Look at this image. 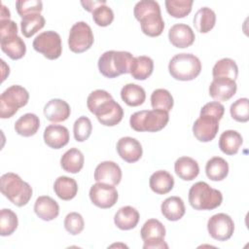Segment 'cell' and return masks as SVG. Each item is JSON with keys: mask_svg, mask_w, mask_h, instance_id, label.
I'll list each match as a JSON object with an SVG mask.
<instances>
[{"mask_svg": "<svg viewBox=\"0 0 249 249\" xmlns=\"http://www.w3.org/2000/svg\"><path fill=\"white\" fill-rule=\"evenodd\" d=\"M82 6L84 7L85 10H87L88 12H93L98 6L100 5H104L106 4L105 0H86V1H81Z\"/></svg>", "mask_w": 249, "mask_h": 249, "instance_id": "obj_49", "label": "cell"}, {"mask_svg": "<svg viewBox=\"0 0 249 249\" xmlns=\"http://www.w3.org/2000/svg\"><path fill=\"white\" fill-rule=\"evenodd\" d=\"M92 19L98 26H108L114 19L113 10L106 4L100 5L92 12Z\"/></svg>", "mask_w": 249, "mask_h": 249, "instance_id": "obj_43", "label": "cell"}, {"mask_svg": "<svg viewBox=\"0 0 249 249\" xmlns=\"http://www.w3.org/2000/svg\"><path fill=\"white\" fill-rule=\"evenodd\" d=\"M40 127L39 117L33 113H26L22 115L15 123V130L18 134L29 137L34 135Z\"/></svg>", "mask_w": 249, "mask_h": 249, "instance_id": "obj_30", "label": "cell"}, {"mask_svg": "<svg viewBox=\"0 0 249 249\" xmlns=\"http://www.w3.org/2000/svg\"><path fill=\"white\" fill-rule=\"evenodd\" d=\"M55 195L62 200H70L74 198L78 193L77 182L67 176H59L53 184Z\"/></svg>", "mask_w": 249, "mask_h": 249, "instance_id": "obj_31", "label": "cell"}, {"mask_svg": "<svg viewBox=\"0 0 249 249\" xmlns=\"http://www.w3.org/2000/svg\"><path fill=\"white\" fill-rule=\"evenodd\" d=\"M174 170L178 177L185 181H192L199 173V166L196 160L190 157H181L174 163Z\"/></svg>", "mask_w": 249, "mask_h": 249, "instance_id": "obj_25", "label": "cell"}, {"mask_svg": "<svg viewBox=\"0 0 249 249\" xmlns=\"http://www.w3.org/2000/svg\"><path fill=\"white\" fill-rule=\"evenodd\" d=\"M193 3V0H166L165 8L171 17L181 18L191 13Z\"/></svg>", "mask_w": 249, "mask_h": 249, "instance_id": "obj_39", "label": "cell"}, {"mask_svg": "<svg viewBox=\"0 0 249 249\" xmlns=\"http://www.w3.org/2000/svg\"><path fill=\"white\" fill-rule=\"evenodd\" d=\"M216 23V15L215 12L208 8H200L194 17V25L196 29L200 33L209 32Z\"/></svg>", "mask_w": 249, "mask_h": 249, "instance_id": "obj_33", "label": "cell"}, {"mask_svg": "<svg viewBox=\"0 0 249 249\" xmlns=\"http://www.w3.org/2000/svg\"><path fill=\"white\" fill-rule=\"evenodd\" d=\"M225 113V107L218 101H211L206 103L200 110L199 115H209L219 121L223 118Z\"/></svg>", "mask_w": 249, "mask_h": 249, "instance_id": "obj_46", "label": "cell"}, {"mask_svg": "<svg viewBox=\"0 0 249 249\" xmlns=\"http://www.w3.org/2000/svg\"><path fill=\"white\" fill-rule=\"evenodd\" d=\"M168 71L175 80L192 81L200 74L201 62L193 53H177L170 59Z\"/></svg>", "mask_w": 249, "mask_h": 249, "instance_id": "obj_5", "label": "cell"}, {"mask_svg": "<svg viewBox=\"0 0 249 249\" xmlns=\"http://www.w3.org/2000/svg\"><path fill=\"white\" fill-rule=\"evenodd\" d=\"M207 230L210 236L219 241L230 239L234 231V223L226 213H218L209 218Z\"/></svg>", "mask_w": 249, "mask_h": 249, "instance_id": "obj_10", "label": "cell"}, {"mask_svg": "<svg viewBox=\"0 0 249 249\" xmlns=\"http://www.w3.org/2000/svg\"><path fill=\"white\" fill-rule=\"evenodd\" d=\"M85 158L83 153L77 148L67 150L60 159L62 169L69 173H78L84 166Z\"/></svg>", "mask_w": 249, "mask_h": 249, "instance_id": "obj_28", "label": "cell"}, {"mask_svg": "<svg viewBox=\"0 0 249 249\" xmlns=\"http://www.w3.org/2000/svg\"><path fill=\"white\" fill-rule=\"evenodd\" d=\"M112 95L104 89H95L91 91L87 99V106L90 113H94L95 110L105 101L112 99Z\"/></svg>", "mask_w": 249, "mask_h": 249, "instance_id": "obj_44", "label": "cell"}, {"mask_svg": "<svg viewBox=\"0 0 249 249\" xmlns=\"http://www.w3.org/2000/svg\"><path fill=\"white\" fill-rule=\"evenodd\" d=\"M117 152L124 161L132 163L141 159L143 149L137 139L130 136H125L120 138L117 142Z\"/></svg>", "mask_w": 249, "mask_h": 249, "instance_id": "obj_14", "label": "cell"}, {"mask_svg": "<svg viewBox=\"0 0 249 249\" xmlns=\"http://www.w3.org/2000/svg\"><path fill=\"white\" fill-rule=\"evenodd\" d=\"M44 141L53 149H60L68 144L70 136L66 126L60 124H50L44 130Z\"/></svg>", "mask_w": 249, "mask_h": 249, "instance_id": "obj_18", "label": "cell"}, {"mask_svg": "<svg viewBox=\"0 0 249 249\" xmlns=\"http://www.w3.org/2000/svg\"><path fill=\"white\" fill-rule=\"evenodd\" d=\"M144 249H167L168 245L164 241V238H159V239H151V240H144L143 244Z\"/></svg>", "mask_w": 249, "mask_h": 249, "instance_id": "obj_48", "label": "cell"}, {"mask_svg": "<svg viewBox=\"0 0 249 249\" xmlns=\"http://www.w3.org/2000/svg\"><path fill=\"white\" fill-rule=\"evenodd\" d=\"M121 97L126 105L136 107L144 103L146 99V92L141 86L129 83L122 88Z\"/></svg>", "mask_w": 249, "mask_h": 249, "instance_id": "obj_29", "label": "cell"}, {"mask_svg": "<svg viewBox=\"0 0 249 249\" xmlns=\"http://www.w3.org/2000/svg\"><path fill=\"white\" fill-rule=\"evenodd\" d=\"M133 56L125 51H107L98 59L99 72L106 78H116L122 74H127Z\"/></svg>", "mask_w": 249, "mask_h": 249, "instance_id": "obj_3", "label": "cell"}, {"mask_svg": "<svg viewBox=\"0 0 249 249\" xmlns=\"http://www.w3.org/2000/svg\"><path fill=\"white\" fill-rule=\"evenodd\" d=\"M223 195L206 182L195 183L189 191V202L196 210H213L221 205Z\"/></svg>", "mask_w": 249, "mask_h": 249, "instance_id": "obj_4", "label": "cell"}, {"mask_svg": "<svg viewBox=\"0 0 249 249\" xmlns=\"http://www.w3.org/2000/svg\"><path fill=\"white\" fill-rule=\"evenodd\" d=\"M149 185L154 193L165 195L173 189L174 178L166 170H158L150 176Z\"/></svg>", "mask_w": 249, "mask_h": 249, "instance_id": "obj_21", "label": "cell"}, {"mask_svg": "<svg viewBox=\"0 0 249 249\" xmlns=\"http://www.w3.org/2000/svg\"><path fill=\"white\" fill-rule=\"evenodd\" d=\"M0 45L1 50L14 60L23 57L26 53L25 43L18 35L0 38Z\"/></svg>", "mask_w": 249, "mask_h": 249, "instance_id": "obj_24", "label": "cell"}, {"mask_svg": "<svg viewBox=\"0 0 249 249\" xmlns=\"http://www.w3.org/2000/svg\"><path fill=\"white\" fill-rule=\"evenodd\" d=\"M139 222V213L132 206L121 207L114 217V223L120 230L128 231L134 229Z\"/></svg>", "mask_w": 249, "mask_h": 249, "instance_id": "obj_23", "label": "cell"}, {"mask_svg": "<svg viewBox=\"0 0 249 249\" xmlns=\"http://www.w3.org/2000/svg\"><path fill=\"white\" fill-rule=\"evenodd\" d=\"M18 220L17 214L7 208L0 211V234L2 236L11 235L18 228Z\"/></svg>", "mask_w": 249, "mask_h": 249, "instance_id": "obj_38", "label": "cell"}, {"mask_svg": "<svg viewBox=\"0 0 249 249\" xmlns=\"http://www.w3.org/2000/svg\"><path fill=\"white\" fill-rule=\"evenodd\" d=\"M28 99L29 93L23 87L18 85L9 87L0 96V118L13 117L19 108L27 104Z\"/></svg>", "mask_w": 249, "mask_h": 249, "instance_id": "obj_7", "label": "cell"}, {"mask_svg": "<svg viewBox=\"0 0 249 249\" xmlns=\"http://www.w3.org/2000/svg\"><path fill=\"white\" fill-rule=\"evenodd\" d=\"M10 17H11V13H10L9 9H8L4 4H1L0 20H3V19H10Z\"/></svg>", "mask_w": 249, "mask_h": 249, "instance_id": "obj_50", "label": "cell"}, {"mask_svg": "<svg viewBox=\"0 0 249 249\" xmlns=\"http://www.w3.org/2000/svg\"><path fill=\"white\" fill-rule=\"evenodd\" d=\"M1 63H2V69H3V75H2V82H3L6 79L7 75H9V73H10V67L8 66L6 69L4 68L5 65H4V60L3 59H1Z\"/></svg>", "mask_w": 249, "mask_h": 249, "instance_id": "obj_51", "label": "cell"}, {"mask_svg": "<svg viewBox=\"0 0 249 249\" xmlns=\"http://www.w3.org/2000/svg\"><path fill=\"white\" fill-rule=\"evenodd\" d=\"M85 222L82 215L78 212H70L64 219V228L72 235L81 233L84 230Z\"/></svg>", "mask_w": 249, "mask_h": 249, "instance_id": "obj_42", "label": "cell"}, {"mask_svg": "<svg viewBox=\"0 0 249 249\" xmlns=\"http://www.w3.org/2000/svg\"><path fill=\"white\" fill-rule=\"evenodd\" d=\"M32 46L36 52L51 60L58 58L62 53L60 35L53 30L44 31L37 35L33 40Z\"/></svg>", "mask_w": 249, "mask_h": 249, "instance_id": "obj_8", "label": "cell"}, {"mask_svg": "<svg viewBox=\"0 0 249 249\" xmlns=\"http://www.w3.org/2000/svg\"><path fill=\"white\" fill-rule=\"evenodd\" d=\"M243 143V138L236 130H225L219 138L220 150L229 156L235 155Z\"/></svg>", "mask_w": 249, "mask_h": 249, "instance_id": "obj_26", "label": "cell"}, {"mask_svg": "<svg viewBox=\"0 0 249 249\" xmlns=\"http://www.w3.org/2000/svg\"><path fill=\"white\" fill-rule=\"evenodd\" d=\"M89 198L95 206L106 209L116 204L118 192L113 185L97 182L89 189Z\"/></svg>", "mask_w": 249, "mask_h": 249, "instance_id": "obj_11", "label": "cell"}, {"mask_svg": "<svg viewBox=\"0 0 249 249\" xmlns=\"http://www.w3.org/2000/svg\"><path fill=\"white\" fill-rule=\"evenodd\" d=\"M36 215L44 221H52L59 214L58 203L49 196H39L34 204Z\"/></svg>", "mask_w": 249, "mask_h": 249, "instance_id": "obj_20", "label": "cell"}, {"mask_svg": "<svg viewBox=\"0 0 249 249\" xmlns=\"http://www.w3.org/2000/svg\"><path fill=\"white\" fill-rule=\"evenodd\" d=\"M71 113L69 104L59 98H53L47 102L44 107V115L47 120L53 123L66 121Z\"/></svg>", "mask_w": 249, "mask_h": 249, "instance_id": "obj_19", "label": "cell"}, {"mask_svg": "<svg viewBox=\"0 0 249 249\" xmlns=\"http://www.w3.org/2000/svg\"><path fill=\"white\" fill-rule=\"evenodd\" d=\"M92 124L90 120L86 116H81L78 118L73 125L74 138L78 142L86 141L91 134Z\"/></svg>", "mask_w": 249, "mask_h": 249, "instance_id": "obj_40", "label": "cell"}, {"mask_svg": "<svg viewBox=\"0 0 249 249\" xmlns=\"http://www.w3.org/2000/svg\"><path fill=\"white\" fill-rule=\"evenodd\" d=\"M98 122L106 126H114L118 124L124 117L122 106L113 98L103 102L93 113Z\"/></svg>", "mask_w": 249, "mask_h": 249, "instance_id": "obj_13", "label": "cell"}, {"mask_svg": "<svg viewBox=\"0 0 249 249\" xmlns=\"http://www.w3.org/2000/svg\"><path fill=\"white\" fill-rule=\"evenodd\" d=\"M207 177L212 181H222L229 174V163L221 157H213L205 165Z\"/></svg>", "mask_w": 249, "mask_h": 249, "instance_id": "obj_32", "label": "cell"}, {"mask_svg": "<svg viewBox=\"0 0 249 249\" xmlns=\"http://www.w3.org/2000/svg\"><path fill=\"white\" fill-rule=\"evenodd\" d=\"M135 18L140 22L141 30L150 37L160 36L164 29L160 7L154 0H141L133 9Z\"/></svg>", "mask_w": 249, "mask_h": 249, "instance_id": "obj_1", "label": "cell"}, {"mask_svg": "<svg viewBox=\"0 0 249 249\" xmlns=\"http://www.w3.org/2000/svg\"><path fill=\"white\" fill-rule=\"evenodd\" d=\"M231 116L233 120L240 123H246L249 120V100L246 97L234 101L230 108Z\"/></svg>", "mask_w": 249, "mask_h": 249, "instance_id": "obj_41", "label": "cell"}, {"mask_svg": "<svg viewBox=\"0 0 249 249\" xmlns=\"http://www.w3.org/2000/svg\"><path fill=\"white\" fill-rule=\"evenodd\" d=\"M94 37L90 26L85 21H78L73 24L69 31L68 46L76 53L88 51L93 44Z\"/></svg>", "mask_w": 249, "mask_h": 249, "instance_id": "obj_9", "label": "cell"}, {"mask_svg": "<svg viewBox=\"0 0 249 249\" xmlns=\"http://www.w3.org/2000/svg\"><path fill=\"white\" fill-rule=\"evenodd\" d=\"M219 120L209 115H199L193 124L195 137L200 142L213 140L219 130Z\"/></svg>", "mask_w": 249, "mask_h": 249, "instance_id": "obj_12", "label": "cell"}, {"mask_svg": "<svg viewBox=\"0 0 249 249\" xmlns=\"http://www.w3.org/2000/svg\"><path fill=\"white\" fill-rule=\"evenodd\" d=\"M238 75V67L236 62L229 57L218 60L212 69L213 78H229L234 80Z\"/></svg>", "mask_w": 249, "mask_h": 249, "instance_id": "obj_34", "label": "cell"}, {"mask_svg": "<svg viewBox=\"0 0 249 249\" xmlns=\"http://www.w3.org/2000/svg\"><path fill=\"white\" fill-rule=\"evenodd\" d=\"M140 233L143 240L164 238L165 228L160 221L157 219H149L144 223Z\"/></svg>", "mask_w": 249, "mask_h": 249, "instance_id": "obj_37", "label": "cell"}, {"mask_svg": "<svg viewBox=\"0 0 249 249\" xmlns=\"http://www.w3.org/2000/svg\"><path fill=\"white\" fill-rule=\"evenodd\" d=\"M169 42L176 48H188L195 42L196 36L188 24L176 23L172 25L168 31Z\"/></svg>", "mask_w": 249, "mask_h": 249, "instance_id": "obj_17", "label": "cell"}, {"mask_svg": "<svg viewBox=\"0 0 249 249\" xmlns=\"http://www.w3.org/2000/svg\"><path fill=\"white\" fill-rule=\"evenodd\" d=\"M174 101L171 93L165 89H157L151 94V105L153 109L169 112Z\"/></svg>", "mask_w": 249, "mask_h": 249, "instance_id": "obj_36", "label": "cell"}, {"mask_svg": "<svg viewBox=\"0 0 249 249\" xmlns=\"http://www.w3.org/2000/svg\"><path fill=\"white\" fill-rule=\"evenodd\" d=\"M168 112L162 110H142L133 113L129 124L135 131L157 132L161 130L168 123Z\"/></svg>", "mask_w": 249, "mask_h": 249, "instance_id": "obj_6", "label": "cell"}, {"mask_svg": "<svg viewBox=\"0 0 249 249\" xmlns=\"http://www.w3.org/2000/svg\"><path fill=\"white\" fill-rule=\"evenodd\" d=\"M45 18L40 13L26 15L20 20L21 33L24 37L30 38L45 26Z\"/></svg>", "mask_w": 249, "mask_h": 249, "instance_id": "obj_35", "label": "cell"}, {"mask_svg": "<svg viewBox=\"0 0 249 249\" xmlns=\"http://www.w3.org/2000/svg\"><path fill=\"white\" fill-rule=\"evenodd\" d=\"M0 190L5 197L18 207L26 205L32 196L31 186L13 172L1 176Z\"/></svg>", "mask_w": 249, "mask_h": 249, "instance_id": "obj_2", "label": "cell"}, {"mask_svg": "<svg viewBox=\"0 0 249 249\" xmlns=\"http://www.w3.org/2000/svg\"><path fill=\"white\" fill-rule=\"evenodd\" d=\"M121 167L114 161L105 160L100 162L94 170V180L99 183H105L116 186L121 182Z\"/></svg>", "mask_w": 249, "mask_h": 249, "instance_id": "obj_15", "label": "cell"}, {"mask_svg": "<svg viewBox=\"0 0 249 249\" xmlns=\"http://www.w3.org/2000/svg\"><path fill=\"white\" fill-rule=\"evenodd\" d=\"M154 70V61L151 57L146 55L135 56L132 59L129 73L132 78L136 80H146L149 78Z\"/></svg>", "mask_w": 249, "mask_h": 249, "instance_id": "obj_27", "label": "cell"}, {"mask_svg": "<svg viewBox=\"0 0 249 249\" xmlns=\"http://www.w3.org/2000/svg\"><path fill=\"white\" fill-rule=\"evenodd\" d=\"M237 85L229 78H215L209 86L210 96L217 101H227L236 92Z\"/></svg>", "mask_w": 249, "mask_h": 249, "instance_id": "obj_16", "label": "cell"}, {"mask_svg": "<svg viewBox=\"0 0 249 249\" xmlns=\"http://www.w3.org/2000/svg\"><path fill=\"white\" fill-rule=\"evenodd\" d=\"M16 8L18 14L23 18L29 14L40 13L43 10V3L40 0H18Z\"/></svg>", "mask_w": 249, "mask_h": 249, "instance_id": "obj_45", "label": "cell"}, {"mask_svg": "<svg viewBox=\"0 0 249 249\" xmlns=\"http://www.w3.org/2000/svg\"><path fill=\"white\" fill-rule=\"evenodd\" d=\"M160 210L163 217L168 221H178L186 212L183 199L176 196L165 198L160 205Z\"/></svg>", "mask_w": 249, "mask_h": 249, "instance_id": "obj_22", "label": "cell"}, {"mask_svg": "<svg viewBox=\"0 0 249 249\" xmlns=\"http://www.w3.org/2000/svg\"><path fill=\"white\" fill-rule=\"evenodd\" d=\"M18 35V25L14 20L3 19L0 20V38Z\"/></svg>", "mask_w": 249, "mask_h": 249, "instance_id": "obj_47", "label": "cell"}]
</instances>
